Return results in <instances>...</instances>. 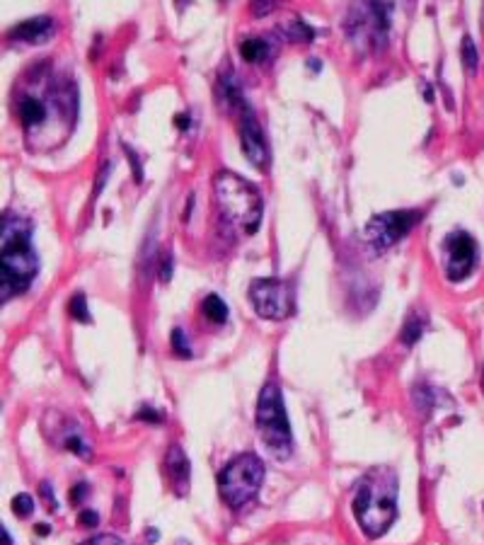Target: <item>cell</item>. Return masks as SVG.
Listing matches in <instances>:
<instances>
[{"mask_svg": "<svg viewBox=\"0 0 484 545\" xmlns=\"http://www.w3.org/2000/svg\"><path fill=\"white\" fill-rule=\"evenodd\" d=\"M170 276H172V254H165L160 262V279L170 281Z\"/></svg>", "mask_w": 484, "mask_h": 545, "instance_id": "obj_23", "label": "cell"}, {"mask_svg": "<svg viewBox=\"0 0 484 545\" xmlns=\"http://www.w3.org/2000/svg\"><path fill=\"white\" fill-rule=\"evenodd\" d=\"M249 300L264 320H286L293 315V286L283 279H254L249 283Z\"/></svg>", "mask_w": 484, "mask_h": 545, "instance_id": "obj_7", "label": "cell"}, {"mask_svg": "<svg viewBox=\"0 0 484 545\" xmlns=\"http://www.w3.org/2000/svg\"><path fill=\"white\" fill-rule=\"evenodd\" d=\"M276 5L274 3H264V5H254V13L257 15H264V13H269V10H274Z\"/></svg>", "mask_w": 484, "mask_h": 545, "instance_id": "obj_28", "label": "cell"}, {"mask_svg": "<svg viewBox=\"0 0 484 545\" xmlns=\"http://www.w3.org/2000/svg\"><path fill=\"white\" fill-rule=\"evenodd\" d=\"M460 56H463V66L468 68L470 73H475L477 66H480V54H477V47L470 37H465L463 44H460Z\"/></svg>", "mask_w": 484, "mask_h": 545, "instance_id": "obj_16", "label": "cell"}, {"mask_svg": "<svg viewBox=\"0 0 484 545\" xmlns=\"http://www.w3.org/2000/svg\"><path fill=\"white\" fill-rule=\"evenodd\" d=\"M240 54H242L244 61H249V64H261V61L269 59L274 51H271V44L266 42V39L249 37L240 44Z\"/></svg>", "mask_w": 484, "mask_h": 545, "instance_id": "obj_13", "label": "cell"}, {"mask_svg": "<svg viewBox=\"0 0 484 545\" xmlns=\"http://www.w3.org/2000/svg\"><path fill=\"white\" fill-rule=\"evenodd\" d=\"M83 545H126L119 536H112V533H102V536H95L90 541H85Z\"/></svg>", "mask_w": 484, "mask_h": 545, "instance_id": "obj_22", "label": "cell"}, {"mask_svg": "<svg viewBox=\"0 0 484 545\" xmlns=\"http://www.w3.org/2000/svg\"><path fill=\"white\" fill-rule=\"evenodd\" d=\"M201 313H203V317H206L208 322H213V325H223V322L228 320V305L223 303V298H220V296L211 293V296L203 298Z\"/></svg>", "mask_w": 484, "mask_h": 545, "instance_id": "obj_14", "label": "cell"}, {"mask_svg": "<svg viewBox=\"0 0 484 545\" xmlns=\"http://www.w3.org/2000/svg\"><path fill=\"white\" fill-rule=\"evenodd\" d=\"M443 252H446V274L451 281H460L475 269L477 264V242L470 233H451L443 240Z\"/></svg>", "mask_w": 484, "mask_h": 545, "instance_id": "obj_9", "label": "cell"}, {"mask_svg": "<svg viewBox=\"0 0 484 545\" xmlns=\"http://www.w3.org/2000/svg\"><path fill=\"white\" fill-rule=\"evenodd\" d=\"M42 495H44V499L49 502V509L54 512V509H56V499H54V492H51V485H49V482H42Z\"/></svg>", "mask_w": 484, "mask_h": 545, "instance_id": "obj_27", "label": "cell"}, {"mask_svg": "<svg viewBox=\"0 0 484 545\" xmlns=\"http://www.w3.org/2000/svg\"><path fill=\"white\" fill-rule=\"evenodd\" d=\"M421 332H424V320L417 315V313H412L404 320V327H402V342L407 344V347H412L414 342L421 337Z\"/></svg>", "mask_w": 484, "mask_h": 545, "instance_id": "obj_15", "label": "cell"}, {"mask_svg": "<svg viewBox=\"0 0 484 545\" xmlns=\"http://www.w3.org/2000/svg\"><path fill=\"white\" fill-rule=\"evenodd\" d=\"M85 495H88V485H85V482H81V485L73 487V492H71V502H73V504H81L83 499H85Z\"/></svg>", "mask_w": 484, "mask_h": 545, "instance_id": "obj_24", "label": "cell"}, {"mask_svg": "<svg viewBox=\"0 0 484 545\" xmlns=\"http://www.w3.org/2000/svg\"><path fill=\"white\" fill-rule=\"evenodd\" d=\"M138 419H148V422H163V414L153 412V407H143V410L138 412Z\"/></svg>", "mask_w": 484, "mask_h": 545, "instance_id": "obj_25", "label": "cell"}, {"mask_svg": "<svg viewBox=\"0 0 484 545\" xmlns=\"http://www.w3.org/2000/svg\"><path fill=\"white\" fill-rule=\"evenodd\" d=\"M68 313H71L73 320H78V322H93V317H90V310H88V303H85L83 293H76V296L71 298V303H68Z\"/></svg>", "mask_w": 484, "mask_h": 545, "instance_id": "obj_17", "label": "cell"}, {"mask_svg": "<svg viewBox=\"0 0 484 545\" xmlns=\"http://www.w3.org/2000/svg\"><path fill=\"white\" fill-rule=\"evenodd\" d=\"M240 143L247 160L257 170H264L266 163H269V146H266L261 127L257 117H254V112L249 110V105L244 107V110H240Z\"/></svg>", "mask_w": 484, "mask_h": 545, "instance_id": "obj_10", "label": "cell"}, {"mask_svg": "<svg viewBox=\"0 0 484 545\" xmlns=\"http://www.w3.org/2000/svg\"><path fill=\"white\" fill-rule=\"evenodd\" d=\"M13 512L20 516V519H25V516H30L32 512H34V499L30 497V495H17L15 499H13Z\"/></svg>", "mask_w": 484, "mask_h": 545, "instance_id": "obj_19", "label": "cell"}, {"mask_svg": "<svg viewBox=\"0 0 484 545\" xmlns=\"http://www.w3.org/2000/svg\"><path fill=\"white\" fill-rule=\"evenodd\" d=\"M182 545H187V543H182Z\"/></svg>", "mask_w": 484, "mask_h": 545, "instance_id": "obj_33", "label": "cell"}, {"mask_svg": "<svg viewBox=\"0 0 484 545\" xmlns=\"http://www.w3.org/2000/svg\"><path fill=\"white\" fill-rule=\"evenodd\" d=\"M165 468H167L170 482H172V490L177 495H187L189 490V478H191V468L189 461H187L184 451L179 446H172L167 451V458H165Z\"/></svg>", "mask_w": 484, "mask_h": 545, "instance_id": "obj_12", "label": "cell"}, {"mask_svg": "<svg viewBox=\"0 0 484 545\" xmlns=\"http://www.w3.org/2000/svg\"><path fill=\"white\" fill-rule=\"evenodd\" d=\"M39 271V257L32 247V223L22 216H3V250H0V293L10 300L32 286Z\"/></svg>", "mask_w": 484, "mask_h": 545, "instance_id": "obj_1", "label": "cell"}, {"mask_svg": "<svg viewBox=\"0 0 484 545\" xmlns=\"http://www.w3.org/2000/svg\"><path fill=\"white\" fill-rule=\"evenodd\" d=\"M66 448H68V451H73V453H78V456H83V458H90V456H93L90 446L85 444V441H83L78 434H71V436H68V439H66Z\"/></svg>", "mask_w": 484, "mask_h": 545, "instance_id": "obj_20", "label": "cell"}, {"mask_svg": "<svg viewBox=\"0 0 484 545\" xmlns=\"http://www.w3.org/2000/svg\"><path fill=\"white\" fill-rule=\"evenodd\" d=\"M172 349L177 351L179 356H184V359H189V356H191V349H189V344H187V339H184V330H179V327H175V330H172Z\"/></svg>", "mask_w": 484, "mask_h": 545, "instance_id": "obj_21", "label": "cell"}, {"mask_svg": "<svg viewBox=\"0 0 484 545\" xmlns=\"http://www.w3.org/2000/svg\"><path fill=\"white\" fill-rule=\"evenodd\" d=\"M354 514L368 538H380L397 519V475L390 468H375L356 487Z\"/></svg>", "mask_w": 484, "mask_h": 545, "instance_id": "obj_2", "label": "cell"}, {"mask_svg": "<svg viewBox=\"0 0 484 545\" xmlns=\"http://www.w3.org/2000/svg\"><path fill=\"white\" fill-rule=\"evenodd\" d=\"M264 482V463L254 453H240L218 475V492L230 509H240L257 497Z\"/></svg>", "mask_w": 484, "mask_h": 545, "instance_id": "obj_6", "label": "cell"}, {"mask_svg": "<svg viewBox=\"0 0 484 545\" xmlns=\"http://www.w3.org/2000/svg\"><path fill=\"white\" fill-rule=\"evenodd\" d=\"M56 25L51 17H32L27 22H20L17 27L8 32L10 42H25V44H42L49 37H54Z\"/></svg>", "mask_w": 484, "mask_h": 545, "instance_id": "obj_11", "label": "cell"}, {"mask_svg": "<svg viewBox=\"0 0 484 545\" xmlns=\"http://www.w3.org/2000/svg\"><path fill=\"white\" fill-rule=\"evenodd\" d=\"M257 429L269 448V453L278 461H286L293 453V434H290V422L286 407H283V397L278 385L271 380L261 388L259 402H257Z\"/></svg>", "mask_w": 484, "mask_h": 545, "instance_id": "obj_5", "label": "cell"}, {"mask_svg": "<svg viewBox=\"0 0 484 545\" xmlns=\"http://www.w3.org/2000/svg\"><path fill=\"white\" fill-rule=\"evenodd\" d=\"M482 388H484V376H482Z\"/></svg>", "mask_w": 484, "mask_h": 545, "instance_id": "obj_32", "label": "cell"}, {"mask_svg": "<svg viewBox=\"0 0 484 545\" xmlns=\"http://www.w3.org/2000/svg\"><path fill=\"white\" fill-rule=\"evenodd\" d=\"M37 533H42V536H47V533H49V524H39V526H37Z\"/></svg>", "mask_w": 484, "mask_h": 545, "instance_id": "obj_30", "label": "cell"}, {"mask_svg": "<svg viewBox=\"0 0 484 545\" xmlns=\"http://www.w3.org/2000/svg\"><path fill=\"white\" fill-rule=\"evenodd\" d=\"M286 34L293 42H310L312 37H315V32H312V27H307L305 22L300 20H293L286 25Z\"/></svg>", "mask_w": 484, "mask_h": 545, "instance_id": "obj_18", "label": "cell"}, {"mask_svg": "<svg viewBox=\"0 0 484 545\" xmlns=\"http://www.w3.org/2000/svg\"><path fill=\"white\" fill-rule=\"evenodd\" d=\"M177 127H179V129H187V127H189V117H187V115H179V117H177Z\"/></svg>", "mask_w": 484, "mask_h": 545, "instance_id": "obj_29", "label": "cell"}, {"mask_svg": "<svg viewBox=\"0 0 484 545\" xmlns=\"http://www.w3.org/2000/svg\"><path fill=\"white\" fill-rule=\"evenodd\" d=\"M419 221H421V211H414V209H409V211L378 213L368 221L366 238L375 247H390V245H395L397 240H402Z\"/></svg>", "mask_w": 484, "mask_h": 545, "instance_id": "obj_8", "label": "cell"}, {"mask_svg": "<svg viewBox=\"0 0 484 545\" xmlns=\"http://www.w3.org/2000/svg\"><path fill=\"white\" fill-rule=\"evenodd\" d=\"M78 521H81L83 526H97L100 516H97L95 512H81V514H78Z\"/></svg>", "mask_w": 484, "mask_h": 545, "instance_id": "obj_26", "label": "cell"}, {"mask_svg": "<svg viewBox=\"0 0 484 545\" xmlns=\"http://www.w3.org/2000/svg\"><path fill=\"white\" fill-rule=\"evenodd\" d=\"M482 30H484V10H482Z\"/></svg>", "mask_w": 484, "mask_h": 545, "instance_id": "obj_31", "label": "cell"}, {"mask_svg": "<svg viewBox=\"0 0 484 545\" xmlns=\"http://www.w3.org/2000/svg\"><path fill=\"white\" fill-rule=\"evenodd\" d=\"M216 206L220 223L230 235H252L261 223V194L259 189L235 172H218L213 180Z\"/></svg>", "mask_w": 484, "mask_h": 545, "instance_id": "obj_3", "label": "cell"}, {"mask_svg": "<svg viewBox=\"0 0 484 545\" xmlns=\"http://www.w3.org/2000/svg\"><path fill=\"white\" fill-rule=\"evenodd\" d=\"M78 112V93L71 81L54 78L51 83H44L42 95L22 93L17 100V115H20L22 129L27 139H49V119L51 115L64 117L66 122H76Z\"/></svg>", "mask_w": 484, "mask_h": 545, "instance_id": "obj_4", "label": "cell"}]
</instances>
